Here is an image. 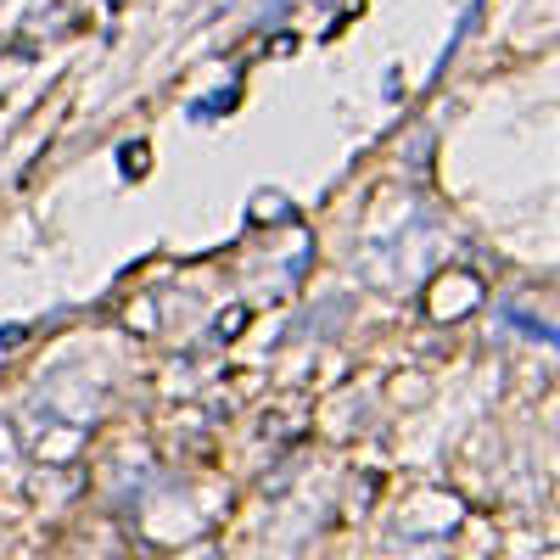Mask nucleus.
Masks as SVG:
<instances>
[{"label":"nucleus","instance_id":"nucleus-4","mask_svg":"<svg viewBox=\"0 0 560 560\" xmlns=\"http://www.w3.org/2000/svg\"><path fill=\"white\" fill-rule=\"evenodd\" d=\"M28 337V325H12V331H0V348H18Z\"/></svg>","mask_w":560,"mask_h":560},{"label":"nucleus","instance_id":"nucleus-2","mask_svg":"<svg viewBox=\"0 0 560 560\" xmlns=\"http://www.w3.org/2000/svg\"><path fill=\"white\" fill-rule=\"evenodd\" d=\"M269 213H275V219H292V208L280 202V197H258V202H253V219H269Z\"/></svg>","mask_w":560,"mask_h":560},{"label":"nucleus","instance_id":"nucleus-3","mask_svg":"<svg viewBox=\"0 0 560 560\" xmlns=\"http://www.w3.org/2000/svg\"><path fill=\"white\" fill-rule=\"evenodd\" d=\"M242 319H247V308H230V314L219 319V331H213V337H236V331H242Z\"/></svg>","mask_w":560,"mask_h":560},{"label":"nucleus","instance_id":"nucleus-1","mask_svg":"<svg viewBox=\"0 0 560 560\" xmlns=\"http://www.w3.org/2000/svg\"><path fill=\"white\" fill-rule=\"evenodd\" d=\"M118 168L124 174H147V147H140V140H135V147H124L118 152Z\"/></svg>","mask_w":560,"mask_h":560}]
</instances>
